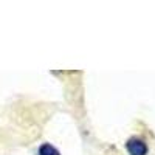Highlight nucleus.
I'll return each instance as SVG.
<instances>
[{"label":"nucleus","instance_id":"f03ea898","mask_svg":"<svg viewBox=\"0 0 155 155\" xmlns=\"http://www.w3.org/2000/svg\"><path fill=\"white\" fill-rule=\"evenodd\" d=\"M37 153L39 155H61V152L50 143H44L41 147H39Z\"/></svg>","mask_w":155,"mask_h":155},{"label":"nucleus","instance_id":"f257e3e1","mask_svg":"<svg viewBox=\"0 0 155 155\" xmlns=\"http://www.w3.org/2000/svg\"><path fill=\"white\" fill-rule=\"evenodd\" d=\"M126 149L129 155H147L149 147L146 144L144 140H141L138 137H130L126 141Z\"/></svg>","mask_w":155,"mask_h":155}]
</instances>
